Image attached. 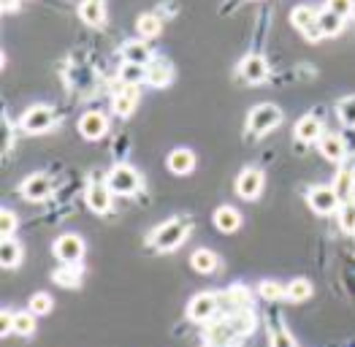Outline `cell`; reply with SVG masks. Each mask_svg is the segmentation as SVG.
I'll return each mask as SVG.
<instances>
[{"label": "cell", "mask_w": 355, "mask_h": 347, "mask_svg": "<svg viewBox=\"0 0 355 347\" xmlns=\"http://www.w3.org/2000/svg\"><path fill=\"white\" fill-rule=\"evenodd\" d=\"M82 277V263H63L60 271H54V282L65 285V288H76Z\"/></svg>", "instance_id": "26"}, {"label": "cell", "mask_w": 355, "mask_h": 347, "mask_svg": "<svg viewBox=\"0 0 355 347\" xmlns=\"http://www.w3.org/2000/svg\"><path fill=\"white\" fill-rule=\"evenodd\" d=\"M11 331H14V315H11L8 309H3V312H0V334L8 337Z\"/></svg>", "instance_id": "38"}, {"label": "cell", "mask_w": 355, "mask_h": 347, "mask_svg": "<svg viewBox=\"0 0 355 347\" xmlns=\"http://www.w3.org/2000/svg\"><path fill=\"white\" fill-rule=\"evenodd\" d=\"M261 296L266 299V302H279V299H288V293H285V288L279 285V282H261Z\"/></svg>", "instance_id": "34"}, {"label": "cell", "mask_w": 355, "mask_h": 347, "mask_svg": "<svg viewBox=\"0 0 355 347\" xmlns=\"http://www.w3.org/2000/svg\"><path fill=\"white\" fill-rule=\"evenodd\" d=\"M239 71H241V76H244L247 82L258 85V82H263V79L268 76V63H266V57H261V54H247V57L241 60Z\"/></svg>", "instance_id": "13"}, {"label": "cell", "mask_w": 355, "mask_h": 347, "mask_svg": "<svg viewBox=\"0 0 355 347\" xmlns=\"http://www.w3.org/2000/svg\"><path fill=\"white\" fill-rule=\"evenodd\" d=\"M160 28H163V22L155 17V14H141L138 17V22H136V30H138V36L147 41V39H155L158 33H160Z\"/></svg>", "instance_id": "27"}, {"label": "cell", "mask_w": 355, "mask_h": 347, "mask_svg": "<svg viewBox=\"0 0 355 347\" xmlns=\"http://www.w3.org/2000/svg\"><path fill=\"white\" fill-rule=\"evenodd\" d=\"M320 136H323L320 114H307V117H301V120H299V125H296V138H299V141L312 144V141H317Z\"/></svg>", "instance_id": "17"}, {"label": "cell", "mask_w": 355, "mask_h": 347, "mask_svg": "<svg viewBox=\"0 0 355 347\" xmlns=\"http://www.w3.org/2000/svg\"><path fill=\"white\" fill-rule=\"evenodd\" d=\"M52 179L44 176V174H33V176H28L22 185H19V193L28 198V201H46L49 196H52Z\"/></svg>", "instance_id": "8"}, {"label": "cell", "mask_w": 355, "mask_h": 347, "mask_svg": "<svg viewBox=\"0 0 355 347\" xmlns=\"http://www.w3.org/2000/svg\"><path fill=\"white\" fill-rule=\"evenodd\" d=\"M30 312L33 315H49L52 312V296L49 293H36L30 299Z\"/></svg>", "instance_id": "36"}, {"label": "cell", "mask_w": 355, "mask_h": 347, "mask_svg": "<svg viewBox=\"0 0 355 347\" xmlns=\"http://www.w3.org/2000/svg\"><path fill=\"white\" fill-rule=\"evenodd\" d=\"M120 79H122V85H141V82H147V65L125 63L120 68Z\"/></svg>", "instance_id": "29"}, {"label": "cell", "mask_w": 355, "mask_h": 347, "mask_svg": "<svg viewBox=\"0 0 355 347\" xmlns=\"http://www.w3.org/2000/svg\"><path fill=\"white\" fill-rule=\"evenodd\" d=\"M79 17H82V22H87L92 28H100L106 22V8H103L100 0H82Z\"/></svg>", "instance_id": "21"}, {"label": "cell", "mask_w": 355, "mask_h": 347, "mask_svg": "<svg viewBox=\"0 0 355 347\" xmlns=\"http://www.w3.org/2000/svg\"><path fill=\"white\" fill-rule=\"evenodd\" d=\"M307 201H310V207L317 212V215H334V212H336V207L342 204V201L336 198L334 187H312L310 196H307Z\"/></svg>", "instance_id": "9"}, {"label": "cell", "mask_w": 355, "mask_h": 347, "mask_svg": "<svg viewBox=\"0 0 355 347\" xmlns=\"http://www.w3.org/2000/svg\"><path fill=\"white\" fill-rule=\"evenodd\" d=\"M190 228H193L190 220H169V222H163V225L152 233V244H155L158 250H163V253L177 250L179 244L187 239Z\"/></svg>", "instance_id": "1"}, {"label": "cell", "mask_w": 355, "mask_h": 347, "mask_svg": "<svg viewBox=\"0 0 355 347\" xmlns=\"http://www.w3.org/2000/svg\"><path fill=\"white\" fill-rule=\"evenodd\" d=\"M334 193H336V198L345 204V201H353V190H355V171L353 169H342V171L336 174V179H334Z\"/></svg>", "instance_id": "20"}, {"label": "cell", "mask_w": 355, "mask_h": 347, "mask_svg": "<svg viewBox=\"0 0 355 347\" xmlns=\"http://www.w3.org/2000/svg\"><path fill=\"white\" fill-rule=\"evenodd\" d=\"M325 8L347 19V17L355 11V0H325Z\"/></svg>", "instance_id": "37"}, {"label": "cell", "mask_w": 355, "mask_h": 347, "mask_svg": "<svg viewBox=\"0 0 355 347\" xmlns=\"http://www.w3.org/2000/svg\"><path fill=\"white\" fill-rule=\"evenodd\" d=\"M339 228L345 233H355V201H345L339 207Z\"/></svg>", "instance_id": "33"}, {"label": "cell", "mask_w": 355, "mask_h": 347, "mask_svg": "<svg viewBox=\"0 0 355 347\" xmlns=\"http://www.w3.org/2000/svg\"><path fill=\"white\" fill-rule=\"evenodd\" d=\"M33 331H36V315L33 312H17L14 315V334L30 337Z\"/></svg>", "instance_id": "30"}, {"label": "cell", "mask_w": 355, "mask_h": 347, "mask_svg": "<svg viewBox=\"0 0 355 347\" xmlns=\"http://www.w3.org/2000/svg\"><path fill=\"white\" fill-rule=\"evenodd\" d=\"M106 185H109V190H111L114 196H131V193H136V190L141 187V176H138V171H136L133 166L120 163V166H114V169L109 171Z\"/></svg>", "instance_id": "2"}, {"label": "cell", "mask_w": 355, "mask_h": 347, "mask_svg": "<svg viewBox=\"0 0 355 347\" xmlns=\"http://www.w3.org/2000/svg\"><path fill=\"white\" fill-rule=\"evenodd\" d=\"M290 22L304 33V30H310L312 25H317V11L312 6H296L290 11Z\"/></svg>", "instance_id": "25"}, {"label": "cell", "mask_w": 355, "mask_h": 347, "mask_svg": "<svg viewBox=\"0 0 355 347\" xmlns=\"http://www.w3.org/2000/svg\"><path fill=\"white\" fill-rule=\"evenodd\" d=\"M190 263H193V269H195V271L209 274V271H215V269H217V255H215L212 250H195V253H193V258H190Z\"/></svg>", "instance_id": "28"}, {"label": "cell", "mask_w": 355, "mask_h": 347, "mask_svg": "<svg viewBox=\"0 0 355 347\" xmlns=\"http://www.w3.org/2000/svg\"><path fill=\"white\" fill-rule=\"evenodd\" d=\"M14 231H17V215L11 209H3L0 212V236L3 239H11Z\"/></svg>", "instance_id": "35"}, {"label": "cell", "mask_w": 355, "mask_h": 347, "mask_svg": "<svg viewBox=\"0 0 355 347\" xmlns=\"http://www.w3.org/2000/svg\"><path fill=\"white\" fill-rule=\"evenodd\" d=\"M54 255L63 260V263H79L82 255H85V242L76 236V233H65L54 242Z\"/></svg>", "instance_id": "7"}, {"label": "cell", "mask_w": 355, "mask_h": 347, "mask_svg": "<svg viewBox=\"0 0 355 347\" xmlns=\"http://www.w3.org/2000/svg\"><path fill=\"white\" fill-rule=\"evenodd\" d=\"M263 190V174L258 169H244L236 179V196L244 201H255Z\"/></svg>", "instance_id": "5"}, {"label": "cell", "mask_w": 355, "mask_h": 347, "mask_svg": "<svg viewBox=\"0 0 355 347\" xmlns=\"http://www.w3.org/2000/svg\"><path fill=\"white\" fill-rule=\"evenodd\" d=\"M217 306H220V302H217L215 293H198V296H193V302L187 304V317L195 320V323H206V320H212Z\"/></svg>", "instance_id": "6"}, {"label": "cell", "mask_w": 355, "mask_h": 347, "mask_svg": "<svg viewBox=\"0 0 355 347\" xmlns=\"http://www.w3.org/2000/svg\"><path fill=\"white\" fill-rule=\"evenodd\" d=\"M122 60H125V63H133V65H149V63H152L149 43L128 41L125 46H122Z\"/></svg>", "instance_id": "18"}, {"label": "cell", "mask_w": 355, "mask_h": 347, "mask_svg": "<svg viewBox=\"0 0 355 347\" xmlns=\"http://www.w3.org/2000/svg\"><path fill=\"white\" fill-rule=\"evenodd\" d=\"M317 25H320L323 36H339L342 28H345V17H339V14L328 11V8H323V11H317Z\"/></svg>", "instance_id": "22"}, {"label": "cell", "mask_w": 355, "mask_h": 347, "mask_svg": "<svg viewBox=\"0 0 355 347\" xmlns=\"http://www.w3.org/2000/svg\"><path fill=\"white\" fill-rule=\"evenodd\" d=\"M54 123H57V117H54L52 106H30V109L22 114L19 128L25 130V133H46Z\"/></svg>", "instance_id": "4"}, {"label": "cell", "mask_w": 355, "mask_h": 347, "mask_svg": "<svg viewBox=\"0 0 355 347\" xmlns=\"http://www.w3.org/2000/svg\"><path fill=\"white\" fill-rule=\"evenodd\" d=\"M317 147H320V152H323L328 160H334V163L345 160V155H347L345 141H342L336 133H323V136L317 138Z\"/></svg>", "instance_id": "15"}, {"label": "cell", "mask_w": 355, "mask_h": 347, "mask_svg": "<svg viewBox=\"0 0 355 347\" xmlns=\"http://www.w3.org/2000/svg\"><path fill=\"white\" fill-rule=\"evenodd\" d=\"M271 339H274V347H293L290 342V337L282 331V328H277V331H271Z\"/></svg>", "instance_id": "39"}, {"label": "cell", "mask_w": 355, "mask_h": 347, "mask_svg": "<svg viewBox=\"0 0 355 347\" xmlns=\"http://www.w3.org/2000/svg\"><path fill=\"white\" fill-rule=\"evenodd\" d=\"M206 345H217V347H230V342L239 337V331L233 328V323L230 320H220V323H215V326H209L206 328Z\"/></svg>", "instance_id": "14"}, {"label": "cell", "mask_w": 355, "mask_h": 347, "mask_svg": "<svg viewBox=\"0 0 355 347\" xmlns=\"http://www.w3.org/2000/svg\"><path fill=\"white\" fill-rule=\"evenodd\" d=\"M336 114L347 128H355V95H347L336 103Z\"/></svg>", "instance_id": "32"}, {"label": "cell", "mask_w": 355, "mask_h": 347, "mask_svg": "<svg viewBox=\"0 0 355 347\" xmlns=\"http://www.w3.org/2000/svg\"><path fill=\"white\" fill-rule=\"evenodd\" d=\"M169 171L177 174V176H184V174H190L195 169V155L190 152V149H174L171 155H169Z\"/></svg>", "instance_id": "19"}, {"label": "cell", "mask_w": 355, "mask_h": 347, "mask_svg": "<svg viewBox=\"0 0 355 347\" xmlns=\"http://www.w3.org/2000/svg\"><path fill=\"white\" fill-rule=\"evenodd\" d=\"M171 79H174L171 63H166V60H152V63L147 65V85L149 87H166Z\"/></svg>", "instance_id": "16"}, {"label": "cell", "mask_w": 355, "mask_h": 347, "mask_svg": "<svg viewBox=\"0 0 355 347\" xmlns=\"http://www.w3.org/2000/svg\"><path fill=\"white\" fill-rule=\"evenodd\" d=\"M19 263H22V247H19V242L3 239V244H0V266L3 269H17Z\"/></svg>", "instance_id": "24"}, {"label": "cell", "mask_w": 355, "mask_h": 347, "mask_svg": "<svg viewBox=\"0 0 355 347\" xmlns=\"http://www.w3.org/2000/svg\"><path fill=\"white\" fill-rule=\"evenodd\" d=\"M106 130H109L106 114H100V112H87V114H82V120H79V133H82L87 141H98Z\"/></svg>", "instance_id": "11"}, {"label": "cell", "mask_w": 355, "mask_h": 347, "mask_svg": "<svg viewBox=\"0 0 355 347\" xmlns=\"http://www.w3.org/2000/svg\"><path fill=\"white\" fill-rule=\"evenodd\" d=\"M136 103H138V85L117 87L114 101H111L114 114H120V117H131V114H133V109H136Z\"/></svg>", "instance_id": "10"}, {"label": "cell", "mask_w": 355, "mask_h": 347, "mask_svg": "<svg viewBox=\"0 0 355 347\" xmlns=\"http://www.w3.org/2000/svg\"><path fill=\"white\" fill-rule=\"evenodd\" d=\"M111 190H109V185H103V182H92L87 187V207L92 212H98V215H106L109 209H111Z\"/></svg>", "instance_id": "12"}, {"label": "cell", "mask_w": 355, "mask_h": 347, "mask_svg": "<svg viewBox=\"0 0 355 347\" xmlns=\"http://www.w3.org/2000/svg\"><path fill=\"white\" fill-rule=\"evenodd\" d=\"M206 347H217V345H206Z\"/></svg>", "instance_id": "41"}, {"label": "cell", "mask_w": 355, "mask_h": 347, "mask_svg": "<svg viewBox=\"0 0 355 347\" xmlns=\"http://www.w3.org/2000/svg\"><path fill=\"white\" fill-rule=\"evenodd\" d=\"M279 123H282V112H279L277 106H271V103H261V106H255V109L250 112V117H247V130L255 133V136H263V133L277 128Z\"/></svg>", "instance_id": "3"}, {"label": "cell", "mask_w": 355, "mask_h": 347, "mask_svg": "<svg viewBox=\"0 0 355 347\" xmlns=\"http://www.w3.org/2000/svg\"><path fill=\"white\" fill-rule=\"evenodd\" d=\"M11 149V128H8V117L3 114V152Z\"/></svg>", "instance_id": "40"}, {"label": "cell", "mask_w": 355, "mask_h": 347, "mask_svg": "<svg viewBox=\"0 0 355 347\" xmlns=\"http://www.w3.org/2000/svg\"><path fill=\"white\" fill-rule=\"evenodd\" d=\"M285 293H288V299H290V302H307V299L312 296L310 280H293V282L285 288Z\"/></svg>", "instance_id": "31"}, {"label": "cell", "mask_w": 355, "mask_h": 347, "mask_svg": "<svg viewBox=\"0 0 355 347\" xmlns=\"http://www.w3.org/2000/svg\"><path fill=\"white\" fill-rule=\"evenodd\" d=\"M215 225H217V231H222V233H233L241 225V215L233 207H220L215 212Z\"/></svg>", "instance_id": "23"}]
</instances>
